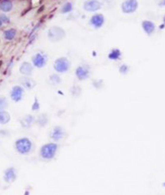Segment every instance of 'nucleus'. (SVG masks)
<instances>
[{
  "instance_id": "obj_26",
  "label": "nucleus",
  "mask_w": 165,
  "mask_h": 195,
  "mask_svg": "<svg viewBox=\"0 0 165 195\" xmlns=\"http://www.w3.org/2000/svg\"><path fill=\"white\" fill-rule=\"evenodd\" d=\"M164 22H165V17H164Z\"/></svg>"
},
{
  "instance_id": "obj_17",
  "label": "nucleus",
  "mask_w": 165,
  "mask_h": 195,
  "mask_svg": "<svg viewBox=\"0 0 165 195\" xmlns=\"http://www.w3.org/2000/svg\"><path fill=\"white\" fill-rule=\"evenodd\" d=\"M15 35H16V31L15 29H13V28H11V29H9V30H7V31H4L3 37L7 40H11V39H14Z\"/></svg>"
},
{
  "instance_id": "obj_23",
  "label": "nucleus",
  "mask_w": 165,
  "mask_h": 195,
  "mask_svg": "<svg viewBox=\"0 0 165 195\" xmlns=\"http://www.w3.org/2000/svg\"><path fill=\"white\" fill-rule=\"evenodd\" d=\"M24 195H29V191H28V190H27V191H25V194Z\"/></svg>"
},
{
  "instance_id": "obj_21",
  "label": "nucleus",
  "mask_w": 165,
  "mask_h": 195,
  "mask_svg": "<svg viewBox=\"0 0 165 195\" xmlns=\"http://www.w3.org/2000/svg\"><path fill=\"white\" fill-rule=\"evenodd\" d=\"M7 105V102L6 98L0 96V111L5 109Z\"/></svg>"
},
{
  "instance_id": "obj_25",
  "label": "nucleus",
  "mask_w": 165,
  "mask_h": 195,
  "mask_svg": "<svg viewBox=\"0 0 165 195\" xmlns=\"http://www.w3.org/2000/svg\"><path fill=\"white\" fill-rule=\"evenodd\" d=\"M163 186H164L165 187V182H164V184H163Z\"/></svg>"
},
{
  "instance_id": "obj_1",
  "label": "nucleus",
  "mask_w": 165,
  "mask_h": 195,
  "mask_svg": "<svg viewBox=\"0 0 165 195\" xmlns=\"http://www.w3.org/2000/svg\"><path fill=\"white\" fill-rule=\"evenodd\" d=\"M57 149H58V145H56V143H48L46 145H43L39 151L40 157L45 160H51L56 155Z\"/></svg>"
},
{
  "instance_id": "obj_13",
  "label": "nucleus",
  "mask_w": 165,
  "mask_h": 195,
  "mask_svg": "<svg viewBox=\"0 0 165 195\" xmlns=\"http://www.w3.org/2000/svg\"><path fill=\"white\" fill-rule=\"evenodd\" d=\"M143 28L144 29V31L148 35H150L154 31L155 25L153 24V22H150V21H144L143 22Z\"/></svg>"
},
{
  "instance_id": "obj_8",
  "label": "nucleus",
  "mask_w": 165,
  "mask_h": 195,
  "mask_svg": "<svg viewBox=\"0 0 165 195\" xmlns=\"http://www.w3.org/2000/svg\"><path fill=\"white\" fill-rule=\"evenodd\" d=\"M23 90L21 87H14L11 92V98H12V100H14L15 101H19V100H20V99H21L23 96Z\"/></svg>"
},
{
  "instance_id": "obj_15",
  "label": "nucleus",
  "mask_w": 165,
  "mask_h": 195,
  "mask_svg": "<svg viewBox=\"0 0 165 195\" xmlns=\"http://www.w3.org/2000/svg\"><path fill=\"white\" fill-rule=\"evenodd\" d=\"M12 9V3L11 1H2L0 2V10L5 12L10 11Z\"/></svg>"
},
{
  "instance_id": "obj_22",
  "label": "nucleus",
  "mask_w": 165,
  "mask_h": 195,
  "mask_svg": "<svg viewBox=\"0 0 165 195\" xmlns=\"http://www.w3.org/2000/svg\"><path fill=\"white\" fill-rule=\"evenodd\" d=\"M0 20L2 21V22H9L10 21L8 17L5 14H0Z\"/></svg>"
},
{
  "instance_id": "obj_18",
  "label": "nucleus",
  "mask_w": 165,
  "mask_h": 195,
  "mask_svg": "<svg viewBox=\"0 0 165 195\" xmlns=\"http://www.w3.org/2000/svg\"><path fill=\"white\" fill-rule=\"evenodd\" d=\"M10 120V115L7 112L0 111V124L5 125Z\"/></svg>"
},
{
  "instance_id": "obj_10",
  "label": "nucleus",
  "mask_w": 165,
  "mask_h": 195,
  "mask_svg": "<svg viewBox=\"0 0 165 195\" xmlns=\"http://www.w3.org/2000/svg\"><path fill=\"white\" fill-rule=\"evenodd\" d=\"M84 8L86 11H94L101 8V4L99 2H97V1H90V2H86L85 3Z\"/></svg>"
},
{
  "instance_id": "obj_9",
  "label": "nucleus",
  "mask_w": 165,
  "mask_h": 195,
  "mask_svg": "<svg viewBox=\"0 0 165 195\" xmlns=\"http://www.w3.org/2000/svg\"><path fill=\"white\" fill-rule=\"evenodd\" d=\"M104 22V18L101 14H95L92 17V19L90 20L91 24L93 26V28H101Z\"/></svg>"
},
{
  "instance_id": "obj_7",
  "label": "nucleus",
  "mask_w": 165,
  "mask_h": 195,
  "mask_svg": "<svg viewBox=\"0 0 165 195\" xmlns=\"http://www.w3.org/2000/svg\"><path fill=\"white\" fill-rule=\"evenodd\" d=\"M64 132L61 127H55L51 133V138L55 141H58L64 137Z\"/></svg>"
},
{
  "instance_id": "obj_14",
  "label": "nucleus",
  "mask_w": 165,
  "mask_h": 195,
  "mask_svg": "<svg viewBox=\"0 0 165 195\" xmlns=\"http://www.w3.org/2000/svg\"><path fill=\"white\" fill-rule=\"evenodd\" d=\"M20 72L24 75H30L32 72V67L29 63H24L20 67Z\"/></svg>"
},
{
  "instance_id": "obj_19",
  "label": "nucleus",
  "mask_w": 165,
  "mask_h": 195,
  "mask_svg": "<svg viewBox=\"0 0 165 195\" xmlns=\"http://www.w3.org/2000/svg\"><path fill=\"white\" fill-rule=\"evenodd\" d=\"M121 53L120 51L118 50H114L112 51V52L110 54V59H117L119 58V56H120Z\"/></svg>"
},
{
  "instance_id": "obj_24",
  "label": "nucleus",
  "mask_w": 165,
  "mask_h": 195,
  "mask_svg": "<svg viewBox=\"0 0 165 195\" xmlns=\"http://www.w3.org/2000/svg\"><path fill=\"white\" fill-rule=\"evenodd\" d=\"M2 25H3V22H2V21L0 20V28L2 27Z\"/></svg>"
},
{
  "instance_id": "obj_3",
  "label": "nucleus",
  "mask_w": 165,
  "mask_h": 195,
  "mask_svg": "<svg viewBox=\"0 0 165 195\" xmlns=\"http://www.w3.org/2000/svg\"><path fill=\"white\" fill-rule=\"evenodd\" d=\"M64 36V32L61 28L58 27H53L48 31V38L53 42L59 41Z\"/></svg>"
},
{
  "instance_id": "obj_5",
  "label": "nucleus",
  "mask_w": 165,
  "mask_h": 195,
  "mask_svg": "<svg viewBox=\"0 0 165 195\" xmlns=\"http://www.w3.org/2000/svg\"><path fill=\"white\" fill-rule=\"evenodd\" d=\"M17 178L16 170L14 167H10L8 169L4 171V176H3V179L7 183H11L13 181H15V179Z\"/></svg>"
},
{
  "instance_id": "obj_11",
  "label": "nucleus",
  "mask_w": 165,
  "mask_h": 195,
  "mask_svg": "<svg viewBox=\"0 0 165 195\" xmlns=\"http://www.w3.org/2000/svg\"><path fill=\"white\" fill-rule=\"evenodd\" d=\"M76 74L77 75L80 80H85L89 77L90 75V72H89V69L85 67H79L77 71H76Z\"/></svg>"
},
{
  "instance_id": "obj_20",
  "label": "nucleus",
  "mask_w": 165,
  "mask_h": 195,
  "mask_svg": "<svg viewBox=\"0 0 165 195\" xmlns=\"http://www.w3.org/2000/svg\"><path fill=\"white\" fill-rule=\"evenodd\" d=\"M72 10V4L70 3H66L63 6V7H62V11L61 12L63 13H66V12H69Z\"/></svg>"
},
{
  "instance_id": "obj_6",
  "label": "nucleus",
  "mask_w": 165,
  "mask_h": 195,
  "mask_svg": "<svg viewBox=\"0 0 165 195\" xmlns=\"http://www.w3.org/2000/svg\"><path fill=\"white\" fill-rule=\"evenodd\" d=\"M137 2L136 1H126L122 6L123 11L126 13H131L137 8Z\"/></svg>"
},
{
  "instance_id": "obj_12",
  "label": "nucleus",
  "mask_w": 165,
  "mask_h": 195,
  "mask_svg": "<svg viewBox=\"0 0 165 195\" xmlns=\"http://www.w3.org/2000/svg\"><path fill=\"white\" fill-rule=\"evenodd\" d=\"M45 56H42L41 54H37L33 57V63L35 66L38 67H42L45 64Z\"/></svg>"
},
{
  "instance_id": "obj_16",
  "label": "nucleus",
  "mask_w": 165,
  "mask_h": 195,
  "mask_svg": "<svg viewBox=\"0 0 165 195\" xmlns=\"http://www.w3.org/2000/svg\"><path fill=\"white\" fill-rule=\"evenodd\" d=\"M21 84L27 88H31L35 86V81L30 78H21Z\"/></svg>"
},
{
  "instance_id": "obj_2",
  "label": "nucleus",
  "mask_w": 165,
  "mask_h": 195,
  "mask_svg": "<svg viewBox=\"0 0 165 195\" xmlns=\"http://www.w3.org/2000/svg\"><path fill=\"white\" fill-rule=\"evenodd\" d=\"M15 147L18 153L24 155L31 152L32 149V143L28 138L23 137V138L17 140L15 144Z\"/></svg>"
},
{
  "instance_id": "obj_4",
  "label": "nucleus",
  "mask_w": 165,
  "mask_h": 195,
  "mask_svg": "<svg viewBox=\"0 0 165 195\" xmlns=\"http://www.w3.org/2000/svg\"><path fill=\"white\" fill-rule=\"evenodd\" d=\"M54 67L55 69L58 72H66L69 67V62L67 59L62 57V58H59L58 59H56L54 64Z\"/></svg>"
}]
</instances>
